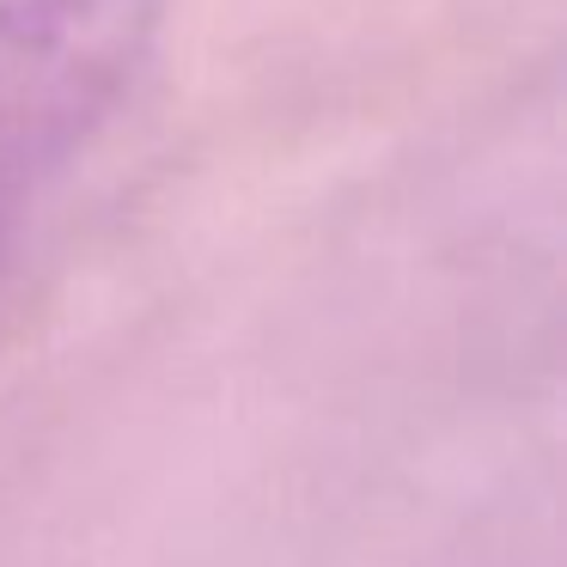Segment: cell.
Here are the masks:
<instances>
[{"label":"cell","instance_id":"cell-1","mask_svg":"<svg viewBox=\"0 0 567 567\" xmlns=\"http://www.w3.org/2000/svg\"><path fill=\"white\" fill-rule=\"evenodd\" d=\"M165 0H0V257L25 202L141 80Z\"/></svg>","mask_w":567,"mask_h":567}]
</instances>
